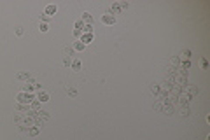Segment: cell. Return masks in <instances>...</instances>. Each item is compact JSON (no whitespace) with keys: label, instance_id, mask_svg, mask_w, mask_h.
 Returning <instances> with one entry per match:
<instances>
[{"label":"cell","instance_id":"6da1fadb","mask_svg":"<svg viewBox=\"0 0 210 140\" xmlns=\"http://www.w3.org/2000/svg\"><path fill=\"white\" fill-rule=\"evenodd\" d=\"M128 7H130L128 2H114V4L110 5V9H107V11H110L112 16H114V14H121V11H126Z\"/></svg>","mask_w":210,"mask_h":140},{"label":"cell","instance_id":"7a4b0ae2","mask_svg":"<svg viewBox=\"0 0 210 140\" xmlns=\"http://www.w3.org/2000/svg\"><path fill=\"white\" fill-rule=\"evenodd\" d=\"M32 100H35V95H33V93H25V91H21V93H18V97H16V102H18V103H30Z\"/></svg>","mask_w":210,"mask_h":140},{"label":"cell","instance_id":"3957f363","mask_svg":"<svg viewBox=\"0 0 210 140\" xmlns=\"http://www.w3.org/2000/svg\"><path fill=\"white\" fill-rule=\"evenodd\" d=\"M182 91L186 93V95H187L189 98H194V97L198 95V93H200V88H198V86H194V84H186Z\"/></svg>","mask_w":210,"mask_h":140},{"label":"cell","instance_id":"277c9868","mask_svg":"<svg viewBox=\"0 0 210 140\" xmlns=\"http://www.w3.org/2000/svg\"><path fill=\"white\" fill-rule=\"evenodd\" d=\"M173 84L184 89V86L187 84V77H184V75H179V74H177V75H173Z\"/></svg>","mask_w":210,"mask_h":140},{"label":"cell","instance_id":"5b68a950","mask_svg":"<svg viewBox=\"0 0 210 140\" xmlns=\"http://www.w3.org/2000/svg\"><path fill=\"white\" fill-rule=\"evenodd\" d=\"M191 100H193V98H189V97L186 95V93H184V91L180 93V95H177V103H179L180 107H182V105H187V103H189V102H191Z\"/></svg>","mask_w":210,"mask_h":140},{"label":"cell","instance_id":"8992f818","mask_svg":"<svg viewBox=\"0 0 210 140\" xmlns=\"http://www.w3.org/2000/svg\"><path fill=\"white\" fill-rule=\"evenodd\" d=\"M35 98H37L40 103H44V102H47V100H49V93H47V91H44V89H42V91H37Z\"/></svg>","mask_w":210,"mask_h":140},{"label":"cell","instance_id":"52a82bcc","mask_svg":"<svg viewBox=\"0 0 210 140\" xmlns=\"http://www.w3.org/2000/svg\"><path fill=\"white\" fill-rule=\"evenodd\" d=\"M102 23H103V25H114V23H116V18L112 16V14H103L102 16Z\"/></svg>","mask_w":210,"mask_h":140},{"label":"cell","instance_id":"ba28073f","mask_svg":"<svg viewBox=\"0 0 210 140\" xmlns=\"http://www.w3.org/2000/svg\"><path fill=\"white\" fill-rule=\"evenodd\" d=\"M56 12H58V7H56L54 4H49V5H46V9H44V14L49 16V18H51L53 14H56Z\"/></svg>","mask_w":210,"mask_h":140},{"label":"cell","instance_id":"9c48e42d","mask_svg":"<svg viewBox=\"0 0 210 140\" xmlns=\"http://www.w3.org/2000/svg\"><path fill=\"white\" fill-rule=\"evenodd\" d=\"M161 112H163L165 116H172V114H175V107H173V105H170V103H165Z\"/></svg>","mask_w":210,"mask_h":140},{"label":"cell","instance_id":"30bf717a","mask_svg":"<svg viewBox=\"0 0 210 140\" xmlns=\"http://www.w3.org/2000/svg\"><path fill=\"white\" fill-rule=\"evenodd\" d=\"M81 21L84 23V25H93V16L89 14V12H82V18H81Z\"/></svg>","mask_w":210,"mask_h":140},{"label":"cell","instance_id":"8fae6325","mask_svg":"<svg viewBox=\"0 0 210 140\" xmlns=\"http://www.w3.org/2000/svg\"><path fill=\"white\" fill-rule=\"evenodd\" d=\"M72 49H74V51H77V53H82L84 49H86V46H84L81 40H75V42L72 44Z\"/></svg>","mask_w":210,"mask_h":140},{"label":"cell","instance_id":"7c38bea8","mask_svg":"<svg viewBox=\"0 0 210 140\" xmlns=\"http://www.w3.org/2000/svg\"><path fill=\"white\" fill-rule=\"evenodd\" d=\"M16 109H18L19 112H23V114H28V112L32 110V109H30V103H18Z\"/></svg>","mask_w":210,"mask_h":140},{"label":"cell","instance_id":"4fadbf2b","mask_svg":"<svg viewBox=\"0 0 210 140\" xmlns=\"http://www.w3.org/2000/svg\"><path fill=\"white\" fill-rule=\"evenodd\" d=\"M79 40H81V42H82L84 46H86V44H89V42L93 40V33H82Z\"/></svg>","mask_w":210,"mask_h":140},{"label":"cell","instance_id":"5bb4252c","mask_svg":"<svg viewBox=\"0 0 210 140\" xmlns=\"http://www.w3.org/2000/svg\"><path fill=\"white\" fill-rule=\"evenodd\" d=\"M189 112H191L189 105H182V107L179 109V116H180V118H187V116H189Z\"/></svg>","mask_w":210,"mask_h":140},{"label":"cell","instance_id":"9a60e30c","mask_svg":"<svg viewBox=\"0 0 210 140\" xmlns=\"http://www.w3.org/2000/svg\"><path fill=\"white\" fill-rule=\"evenodd\" d=\"M70 67H72L74 72H79V70L82 68V63H81V60H74V61L70 63Z\"/></svg>","mask_w":210,"mask_h":140},{"label":"cell","instance_id":"2e32d148","mask_svg":"<svg viewBox=\"0 0 210 140\" xmlns=\"http://www.w3.org/2000/svg\"><path fill=\"white\" fill-rule=\"evenodd\" d=\"M30 109H32V110H35V112H39V110L42 109V107H40V102H39L37 98H35V100H32V102H30Z\"/></svg>","mask_w":210,"mask_h":140},{"label":"cell","instance_id":"e0dca14e","mask_svg":"<svg viewBox=\"0 0 210 140\" xmlns=\"http://www.w3.org/2000/svg\"><path fill=\"white\" fill-rule=\"evenodd\" d=\"M191 54H193V53H191V49H184V51L180 53V56H179V58H180V61H184V60H189V58H191Z\"/></svg>","mask_w":210,"mask_h":140},{"label":"cell","instance_id":"ac0fdd59","mask_svg":"<svg viewBox=\"0 0 210 140\" xmlns=\"http://www.w3.org/2000/svg\"><path fill=\"white\" fill-rule=\"evenodd\" d=\"M16 77H18V79H19V81H26V82H28V81H30V79H32V75H30V74H28V72H19V74H18V75H16Z\"/></svg>","mask_w":210,"mask_h":140},{"label":"cell","instance_id":"d6986e66","mask_svg":"<svg viewBox=\"0 0 210 140\" xmlns=\"http://www.w3.org/2000/svg\"><path fill=\"white\" fill-rule=\"evenodd\" d=\"M166 74H168V77H173V75H177V67H166Z\"/></svg>","mask_w":210,"mask_h":140},{"label":"cell","instance_id":"ffe728a7","mask_svg":"<svg viewBox=\"0 0 210 140\" xmlns=\"http://www.w3.org/2000/svg\"><path fill=\"white\" fill-rule=\"evenodd\" d=\"M37 116H39V118H40L42 121H49V114H47L46 110H42V109H40V110L37 112Z\"/></svg>","mask_w":210,"mask_h":140},{"label":"cell","instance_id":"44dd1931","mask_svg":"<svg viewBox=\"0 0 210 140\" xmlns=\"http://www.w3.org/2000/svg\"><path fill=\"white\" fill-rule=\"evenodd\" d=\"M40 133V128L39 126H32V128H28V135L30 137H37Z\"/></svg>","mask_w":210,"mask_h":140},{"label":"cell","instance_id":"7402d4cb","mask_svg":"<svg viewBox=\"0 0 210 140\" xmlns=\"http://www.w3.org/2000/svg\"><path fill=\"white\" fill-rule=\"evenodd\" d=\"M149 89H151L152 95H156V97H158V95H159V91H161V86H159V84H151V88H149Z\"/></svg>","mask_w":210,"mask_h":140},{"label":"cell","instance_id":"603a6c76","mask_svg":"<svg viewBox=\"0 0 210 140\" xmlns=\"http://www.w3.org/2000/svg\"><path fill=\"white\" fill-rule=\"evenodd\" d=\"M23 121H25V116H23V114H16V116H14V123H16L18 126L23 124Z\"/></svg>","mask_w":210,"mask_h":140},{"label":"cell","instance_id":"cb8c5ba5","mask_svg":"<svg viewBox=\"0 0 210 140\" xmlns=\"http://www.w3.org/2000/svg\"><path fill=\"white\" fill-rule=\"evenodd\" d=\"M177 68H184V70H189V68H191V61H189V60H184V61H180V65H179Z\"/></svg>","mask_w":210,"mask_h":140},{"label":"cell","instance_id":"d4e9b609","mask_svg":"<svg viewBox=\"0 0 210 140\" xmlns=\"http://www.w3.org/2000/svg\"><path fill=\"white\" fill-rule=\"evenodd\" d=\"M163 105H165V103L159 100V102H156V103L152 105V109H154V110H158V112H161V110H163Z\"/></svg>","mask_w":210,"mask_h":140},{"label":"cell","instance_id":"484cf974","mask_svg":"<svg viewBox=\"0 0 210 140\" xmlns=\"http://www.w3.org/2000/svg\"><path fill=\"white\" fill-rule=\"evenodd\" d=\"M82 33H93V25H84Z\"/></svg>","mask_w":210,"mask_h":140},{"label":"cell","instance_id":"4316f807","mask_svg":"<svg viewBox=\"0 0 210 140\" xmlns=\"http://www.w3.org/2000/svg\"><path fill=\"white\" fill-rule=\"evenodd\" d=\"M67 93H68L72 98H75V97H77V89H74V88H67Z\"/></svg>","mask_w":210,"mask_h":140},{"label":"cell","instance_id":"83f0119b","mask_svg":"<svg viewBox=\"0 0 210 140\" xmlns=\"http://www.w3.org/2000/svg\"><path fill=\"white\" fill-rule=\"evenodd\" d=\"M39 30H40V32H47V30H49V25H47V23H40V25H39Z\"/></svg>","mask_w":210,"mask_h":140},{"label":"cell","instance_id":"f1b7e54d","mask_svg":"<svg viewBox=\"0 0 210 140\" xmlns=\"http://www.w3.org/2000/svg\"><path fill=\"white\" fill-rule=\"evenodd\" d=\"M179 65H180V58H179V56L172 58V67H179Z\"/></svg>","mask_w":210,"mask_h":140},{"label":"cell","instance_id":"f546056e","mask_svg":"<svg viewBox=\"0 0 210 140\" xmlns=\"http://www.w3.org/2000/svg\"><path fill=\"white\" fill-rule=\"evenodd\" d=\"M82 28H84V23L79 19V21H75V30H81L82 32Z\"/></svg>","mask_w":210,"mask_h":140},{"label":"cell","instance_id":"4dcf8cb0","mask_svg":"<svg viewBox=\"0 0 210 140\" xmlns=\"http://www.w3.org/2000/svg\"><path fill=\"white\" fill-rule=\"evenodd\" d=\"M200 65H201V68H203V70H207V68H208V63H207V60H205V58H201V60H200Z\"/></svg>","mask_w":210,"mask_h":140},{"label":"cell","instance_id":"1f68e13d","mask_svg":"<svg viewBox=\"0 0 210 140\" xmlns=\"http://www.w3.org/2000/svg\"><path fill=\"white\" fill-rule=\"evenodd\" d=\"M49 21V16H46V14H40V23H47Z\"/></svg>","mask_w":210,"mask_h":140},{"label":"cell","instance_id":"d6a6232c","mask_svg":"<svg viewBox=\"0 0 210 140\" xmlns=\"http://www.w3.org/2000/svg\"><path fill=\"white\" fill-rule=\"evenodd\" d=\"M63 53H65V54H67V58H68V54H72V53H74V49H72V48H65V49H63Z\"/></svg>","mask_w":210,"mask_h":140},{"label":"cell","instance_id":"836d02e7","mask_svg":"<svg viewBox=\"0 0 210 140\" xmlns=\"http://www.w3.org/2000/svg\"><path fill=\"white\" fill-rule=\"evenodd\" d=\"M16 35H23V27H16Z\"/></svg>","mask_w":210,"mask_h":140},{"label":"cell","instance_id":"e575fe53","mask_svg":"<svg viewBox=\"0 0 210 140\" xmlns=\"http://www.w3.org/2000/svg\"><path fill=\"white\" fill-rule=\"evenodd\" d=\"M81 35H82V32H81V30H74V37L81 39Z\"/></svg>","mask_w":210,"mask_h":140}]
</instances>
